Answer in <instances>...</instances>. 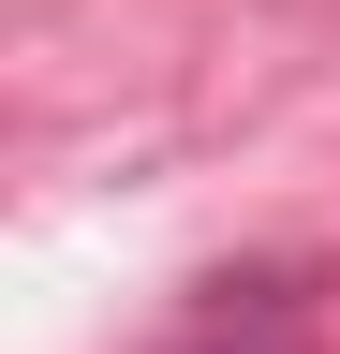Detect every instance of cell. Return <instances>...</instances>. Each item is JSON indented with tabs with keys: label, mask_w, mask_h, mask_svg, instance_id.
<instances>
[{
	"label": "cell",
	"mask_w": 340,
	"mask_h": 354,
	"mask_svg": "<svg viewBox=\"0 0 340 354\" xmlns=\"http://www.w3.org/2000/svg\"><path fill=\"white\" fill-rule=\"evenodd\" d=\"M148 354H311V281L296 266H222V281H193V310Z\"/></svg>",
	"instance_id": "obj_1"
}]
</instances>
